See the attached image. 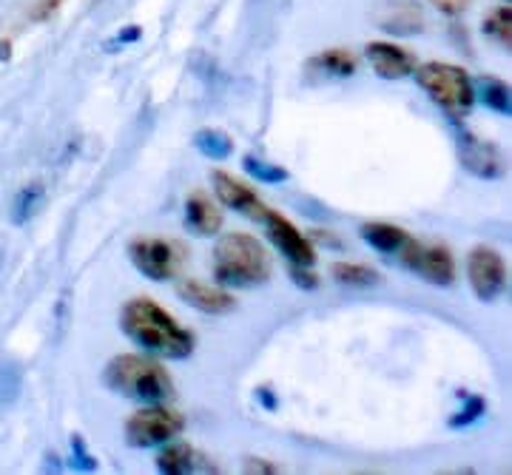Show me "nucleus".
Segmentation results:
<instances>
[{
    "mask_svg": "<svg viewBox=\"0 0 512 475\" xmlns=\"http://www.w3.org/2000/svg\"><path fill=\"white\" fill-rule=\"evenodd\" d=\"M362 239L370 248H376L379 254H399L410 237L390 222H367V225H362Z\"/></svg>",
    "mask_w": 512,
    "mask_h": 475,
    "instance_id": "dca6fc26",
    "label": "nucleus"
},
{
    "mask_svg": "<svg viewBox=\"0 0 512 475\" xmlns=\"http://www.w3.org/2000/svg\"><path fill=\"white\" fill-rule=\"evenodd\" d=\"M262 222H265V228H268V237H271V242H274L282 254L288 256V262H291V265L311 268L313 262H316V248L311 245V239L302 237V234L293 228L291 222L285 220V217H279L276 211H268V217H265Z\"/></svg>",
    "mask_w": 512,
    "mask_h": 475,
    "instance_id": "9b49d317",
    "label": "nucleus"
},
{
    "mask_svg": "<svg viewBox=\"0 0 512 475\" xmlns=\"http://www.w3.org/2000/svg\"><path fill=\"white\" fill-rule=\"evenodd\" d=\"M242 168L254 177L256 183H265V185L288 183V171H285L282 165L268 163V160H262V157H256V154H245Z\"/></svg>",
    "mask_w": 512,
    "mask_h": 475,
    "instance_id": "4be33fe9",
    "label": "nucleus"
},
{
    "mask_svg": "<svg viewBox=\"0 0 512 475\" xmlns=\"http://www.w3.org/2000/svg\"><path fill=\"white\" fill-rule=\"evenodd\" d=\"M211 185H214V194L220 197V202L225 208L237 211V214L248 217V220L262 222L268 217V211H271L248 185H242L239 180H234L231 174H225V171H214V174H211Z\"/></svg>",
    "mask_w": 512,
    "mask_h": 475,
    "instance_id": "9d476101",
    "label": "nucleus"
},
{
    "mask_svg": "<svg viewBox=\"0 0 512 475\" xmlns=\"http://www.w3.org/2000/svg\"><path fill=\"white\" fill-rule=\"evenodd\" d=\"M43 200H46V188L43 185H23L18 194H15V202H12V222L15 225H26L40 211Z\"/></svg>",
    "mask_w": 512,
    "mask_h": 475,
    "instance_id": "a211bd4d",
    "label": "nucleus"
},
{
    "mask_svg": "<svg viewBox=\"0 0 512 475\" xmlns=\"http://www.w3.org/2000/svg\"><path fill=\"white\" fill-rule=\"evenodd\" d=\"M185 228L194 237H214L222 228V211L205 191H194L185 200Z\"/></svg>",
    "mask_w": 512,
    "mask_h": 475,
    "instance_id": "4468645a",
    "label": "nucleus"
},
{
    "mask_svg": "<svg viewBox=\"0 0 512 475\" xmlns=\"http://www.w3.org/2000/svg\"><path fill=\"white\" fill-rule=\"evenodd\" d=\"M177 293H180V299H185L191 308H197L202 313H211V316H222V313H231L237 308V302H234L231 293L222 291L217 285L200 282V279H183L177 285Z\"/></svg>",
    "mask_w": 512,
    "mask_h": 475,
    "instance_id": "ddd939ff",
    "label": "nucleus"
},
{
    "mask_svg": "<svg viewBox=\"0 0 512 475\" xmlns=\"http://www.w3.org/2000/svg\"><path fill=\"white\" fill-rule=\"evenodd\" d=\"M72 464L74 470H80V473H94V470L100 467V461L86 450L83 436H72Z\"/></svg>",
    "mask_w": 512,
    "mask_h": 475,
    "instance_id": "a878e982",
    "label": "nucleus"
},
{
    "mask_svg": "<svg viewBox=\"0 0 512 475\" xmlns=\"http://www.w3.org/2000/svg\"><path fill=\"white\" fill-rule=\"evenodd\" d=\"M256 399L262 402V407H265V410H271V413H274L276 407H279L276 396L271 393V390H268V387H259V390H256Z\"/></svg>",
    "mask_w": 512,
    "mask_h": 475,
    "instance_id": "7c9ffc66",
    "label": "nucleus"
},
{
    "mask_svg": "<svg viewBox=\"0 0 512 475\" xmlns=\"http://www.w3.org/2000/svg\"><path fill=\"white\" fill-rule=\"evenodd\" d=\"M120 328L140 348L165 359H188L194 353V336L151 299H131L120 311Z\"/></svg>",
    "mask_w": 512,
    "mask_h": 475,
    "instance_id": "f257e3e1",
    "label": "nucleus"
},
{
    "mask_svg": "<svg viewBox=\"0 0 512 475\" xmlns=\"http://www.w3.org/2000/svg\"><path fill=\"white\" fill-rule=\"evenodd\" d=\"M194 148L200 151L202 157L222 163V160H228L234 154V140L220 128H200L194 134Z\"/></svg>",
    "mask_w": 512,
    "mask_h": 475,
    "instance_id": "f3484780",
    "label": "nucleus"
},
{
    "mask_svg": "<svg viewBox=\"0 0 512 475\" xmlns=\"http://www.w3.org/2000/svg\"><path fill=\"white\" fill-rule=\"evenodd\" d=\"M473 89H478V97L484 100V106H490L498 114L510 117L512 114V100H510V86L504 80H495V77H481Z\"/></svg>",
    "mask_w": 512,
    "mask_h": 475,
    "instance_id": "6ab92c4d",
    "label": "nucleus"
},
{
    "mask_svg": "<svg viewBox=\"0 0 512 475\" xmlns=\"http://www.w3.org/2000/svg\"><path fill=\"white\" fill-rule=\"evenodd\" d=\"M467 279L481 302H495L507 291V268L504 259L493 248H476L467 259Z\"/></svg>",
    "mask_w": 512,
    "mask_h": 475,
    "instance_id": "6e6552de",
    "label": "nucleus"
},
{
    "mask_svg": "<svg viewBox=\"0 0 512 475\" xmlns=\"http://www.w3.org/2000/svg\"><path fill=\"white\" fill-rule=\"evenodd\" d=\"M291 274H293V282H296L299 288H316V285H319V279H316L308 268L291 265Z\"/></svg>",
    "mask_w": 512,
    "mask_h": 475,
    "instance_id": "bb28decb",
    "label": "nucleus"
},
{
    "mask_svg": "<svg viewBox=\"0 0 512 475\" xmlns=\"http://www.w3.org/2000/svg\"><path fill=\"white\" fill-rule=\"evenodd\" d=\"M106 384L134 402L157 404L174 396V382L157 362L146 356H117L106 365Z\"/></svg>",
    "mask_w": 512,
    "mask_h": 475,
    "instance_id": "7ed1b4c3",
    "label": "nucleus"
},
{
    "mask_svg": "<svg viewBox=\"0 0 512 475\" xmlns=\"http://www.w3.org/2000/svg\"><path fill=\"white\" fill-rule=\"evenodd\" d=\"M461 399H464V407H461V413H456L453 419H450V427L458 430V427H470V424H476L484 413H487V402L481 399V396H473V393H458Z\"/></svg>",
    "mask_w": 512,
    "mask_h": 475,
    "instance_id": "393cba45",
    "label": "nucleus"
},
{
    "mask_svg": "<svg viewBox=\"0 0 512 475\" xmlns=\"http://www.w3.org/2000/svg\"><path fill=\"white\" fill-rule=\"evenodd\" d=\"M279 467L274 464H265L262 458H248V464H245V473H276Z\"/></svg>",
    "mask_w": 512,
    "mask_h": 475,
    "instance_id": "c85d7f7f",
    "label": "nucleus"
},
{
    "mask_svg": "<svg viewBox=\"0 0 512 475\" xmlns=\"http://www.w3.org/2000/svg\"><path fill=\"white\" fill-rule=\"evenodd\" d=\"M399 259L404 262V268H410L413 274L427 279L430 285L447 288L456 279V262H453V256H450V251L444 245H436V242L407 239L404 248L399 251Z\"/></svg>",
    "mask_w": 512,
    "mask_h": 475,
    "instance_id": "423d86ee",
    "label": "nucleus"
},
{
    "mask_svg": "<svg viewBox=\"0 0 512 475\" xmlns=\"http://www.w3.org/2000/svg\"><path fill=\"white\" fill-rule=\"evenodd\" d=\"M333 279L339 285H348V288H370V285H379V271L367 268V265H356V262H336L330 268Z\"/></svg>",
    "mask_w": 512,
    "mask_h": 475,
    "instance_id": "aec40b11",
    "label": "nucleus"
},
{
    "mask_svg": "<svg viewBox=\"0 0 512 475\" xmlns=\"http://www.w3.org/2000/svg\"><path fill=\"white\" fill-rule=\"evenodd\" d=\"M140 37H143V29H140V26H126V32H120V35L114 37V43H120V46H123V43H137Z\"/></svg>",
    "mask_w": 512,
    "mask_h": 475,
    "instance_id": "c756f323",
    "label": "nucleus"
},
{
    "mask_svg": "<svg viewBox=\"0 0 512 475\" xmlns=\"http://www.w3.org/2000/svg\"><path fill=\"white\" fill-rule=\"evenodd\" d=\"M436 6H439L441 12H447V15H458V12H464L467 9V3L470 0H433Z\"/></svg>",
    "mask_w": 512,
    "mask_h": 475,
    "instance_id": "cd10ccee",
    "label": "nucleus"
},
{
    "mask_svg": "<svg viewBox=\"0 0 512 475\" xmlns=\"http://www.w3.org/2000/svg\"><path fill=\"white\" fill-rule=\"evenodd\" d=\"M0 57H3V60L9 57V43H0Z\"/></svg>",
    "mask_w": 512,
    "mask_h": 475,
    "instance_id": "2f4dec72",
    "label": "nucleus"
},
{
    "mask_svg": "<svg viewBox=\"0 0 512 475\" xmlns=\"http://www.w3.org/2000/svg\"><path fill=\"white\" fill-rule=\"evenodd\" d=\"M157 470L168 475H188V473H217V467L208 458L197 453L188 444H171L165 447L157 458Z\"/></svg>",
    "mask_w": 512,
    "mask_h": 475,
    "instance_id": "2eb2a0df",
    "label": "nucleus"
},
{
    "mask_svg": "<svg viewBox=\"0 0 512 475\" xmlns=\"http://www.w3.org/2000/svg\"><path fill=\"white\" fill-rule=\"evenodd\" d=\"M271 276V256L248 234H225L214 248V279L220 285L254 288Z\"/></svg>",
    "mask_w": 512,
    "mask_h": 475,
    "instance_id": "f03ea898",
    "label": "nucleus"
},
{
    "mask_svg": "<svg viewBox=\"0 0 512 475\" xmlns=\"http://www.w3.org/2000/svg\"><path fill=\"white\" fill-rule=\"evenodd\" d=\"M453 131H456V146L461 165L470 174H476L481 180H495V177L504 174V160H501L498 148L490 146L487 140H478L473 131L458 126V120H453Z\"/></svg>",
    "mask_w": 512,
    "mask_h": 475,
    "instance_id": "1a4fd4ad",
    "label": "nucleus"
},
{
    "mask_svg": "<svg viewBox=\"0 0 512 475\" xmlns=\"http://www.w3.org/2000/svg\"><path fill=\"white\" fill-rule=\"evenodd\" d=\"M311 69H319V72L330 74V77H350V74H356V57L345 52V49H330V52L313 57Z\"/></svg>",
    "mask_w": 512,
    "mask_h": 475,
    "instance_id": "412c9836",
    "label": "nucleus"
},
{
    "mask_svg": "<svg viewBox=\"0 0 512 475\" xmlns=\"http://www.w3.org/2000/svg\"><path fill=\"white\" fill-rule=\"evenodd\" d=\"M367 60L373 66V72L379 74L382 80H402L416 72V57L410 55L402 46H393V43H367Z\"/></svg>",
    "mask_w": 512,
    "mask_h": 475,
    "instance_id": "f8f14e48",
    "label": "nucleus"
},
{
    "mask_svg": "<svg viewBox=\"0 0 512 475\" xmlns=\"http://www.w3.org/2000/svg\"><path fill=\"white\" fill-rule=\"evenodd\" d=\"M23 373L15 362H0V410L18 402Z\"/></svg>",
    "mask_w": 512,
    "mask_h": 475,
    "instance_id": "5701e85b",
    "label": "nucleus"
},
{
    "mask_svg": "<svg viewBox=\"0 0 512 475\" xmlns=\"http://www.w3.org/2000/svg\"><path fill=\"white\" fill-rule=\"evenodd\" d=\"M512 12L510 6H498L495 12H490L487 15V20H484V32L490 37H495L501 46H507L510 49L512 43Z\"/></svg>",
    "mask_w": 512,
    "mask_h": 475,
    "instance_id": "b1692460",
    "label": "nucleus"
},
{
    "mask_svg": "<svg viewBox=\"0 0 512 475\" xmlns=\"http://www.w3.org/2000/svg\"><path fill=\"white\" fill-rule=\"evenodd\" d=\"M128 256H131V265L143 276H148L151 282L174 279V276L180 274V268H183L185 262L183 245H177L171 239L154 237L134 239L131 248H128Z\"/></svg>",
    "mask_w": 512,
    "mask_h": 475,
    "instance_id": "39448f33",
    "label": "nucleus"
},
{
    "mask_svg": "<svg viewBox=\"0 0 512 475\" xmlns=\"http://www.w3.org/2000/svg\"><path fill=\"white\" fill-rule=\"evenodd\" d=\"M185 421L168 407H143L126 421V441L131 447H157L183 433Z\"/></svg>",
    "mask_w": 512,
    "mask_h": 475,
    "instance_id": "0eeeda50",
    "label": "nucleus"
},
{
    "mask_svg": "<svg viewBox=\"0 0 512 475\" xmlns=\"http://www.w3.org/2000/svg\"><path fill=\"white\" fill-rule=\"evenodd\" d=\"M413 74H416L421 89L430 94V100L450 114V120L467 117L476 106V89H473L470 74L453 66V63L433 60V63L416 66Z\"/></svg>",
    "mask_w": 512,
    "mask_h": 475,
    "instance_id": "20e7f679",
    "label": "nucleus"
}]
</instances>
